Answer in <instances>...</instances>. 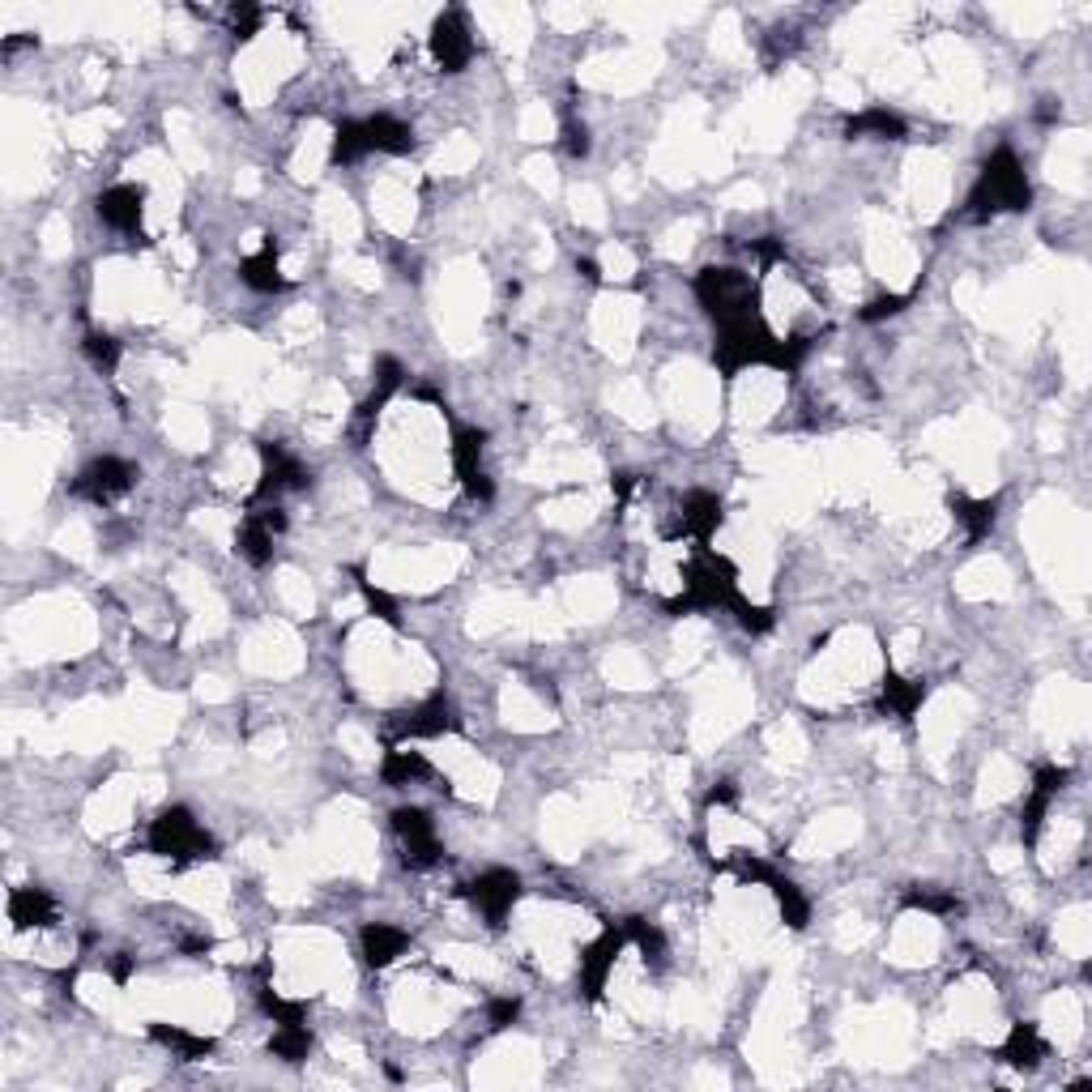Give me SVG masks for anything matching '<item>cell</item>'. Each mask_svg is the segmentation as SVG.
I'll use <instances>...</instances> for the list:
<instances>
[{
  "label": "cell",
  "mask_w": 1092,
  "mask_h": 1092,
  "mask_svg": "<svg viewBox=\"0 0 1092 1092\" xmlns=\"http://www.w3.org/2000/svg\"><path fill=\"white\" fill-rule=\"evenodd\" d=\"M512 1020H516V999L491 1003V1028H504V1024H512Z\"/></svg>",
  "instance_id": "cell-23"
},
{
  "label": "cell",
  "mask_w": 1092,
  "mask_h": 1092,
  "mask_svg": "<svg viewBox=\"0 0 1092 1092\" xmlns=\"http://www.w3.org/2000/svg\"><path fill=\"white\" fill-rule=\"evenodd\" d=\"M150 850L171 863H192V858H209V837L197 829V819L188 811H167L150 829Z\"/></svg>",
  "instance_id": "cell-2"
},
{
  "label": "cell",
  "mask_w": 1092,
  "mask_h": 1092,
  "mask_svg": "<svg viewBox=\"0 0 1092 1092\" xmlns=\"http://www.w3.org/2000/svg\"><path fill=\"white\" fill-rule=\"evenodd\" d=\"M129 487H133V470H129L124 461H116V457L95 461V465L82 474V482H78V491L90 495L95 504H112V499L124 495Z\"/></svg>",
  "instance_id": "cell-4"
},
{
  "label": "cell",
  "mask_w": 1092,
  "mask_h": 1092,
  "mask_svg": "<svg viewBox=\"0 0 1092 1092\" xmlns=\"http://www.w3.org/2000/svg\"><path fill=\"white\" fill-rule=\"evenodd\" d=\"M372 146H368V133H363V124H342L338 129V137H334V163L342 167V163H355V158H363Z\"/></svg>",
  "instance_id": "cell-20"
},
{
  "label": "cell",
  "mask_w": 1092,
  "mask_h": 1092,
  "mask_svg": "<svg viewBox=\"0 0 1092 1092\" xmlns=\"http://www.w3.org/2000/svg\"><path fill=\"white\" fill-rule=\"evenodd\" d=\"M402 952H406V935H402L397 926H385V922H376V926H368V931H363V956H368L376 969L393 965Z\"/></svg>",
  "instance_id": "cell-9"
},
{
  "label": "cell",
  "mask_w": 1092,
  "mask_h": 1092,
  "mask_svg": "<svg viewBox=\"0 0 1092 1092\" xmlns=\"http://www.w3.org/2000/svg\"><path fill=\"white\" fill-rule=\"evenodd\" d=\"M141 209H146V192L133 188V184H120V188H107L99 197V214L107 226L116 231H137L141 226Z\"/></svg>",
  "instance_id": "cell-6"
},
{
  "label": "cell",
  "mask_w": 1092,
  "mask_h": 1092,
  "mask_svg": "<svg viewBox=\"0 0 1092 1092\" xmlns=\"http://www.w3.org/2000/svg\"><path fill=\"white\" fill-rule=\"evenodd\" d=\"M850 133L854 137H905V124H901V116H892L888 107H871V112H863V116H854L850 120Z\"/></svg>",
  "instance_id": "cell-14"
},
{
  "label": "cell",
  "mask_w": 1092,
  "mask_h": 1092,
  "mask_svg": "<svg viewBox=\"0 0 1092 1092\" xmlns=\"http://www.w3.org/2000/svg\"><path fill=\"white\" fill-rule=\"evenodd\" d=\"M431 52H436V61H440V69H448V73H457V69H465V61H470V52H474V44H470V35H465V27L448 14V18H440L436 22V31H431Z\"/></svg>",
  "instance_id": "cell-7"
},
{
  "label": "cell",
  "mask_w": 1092,
  "mask_h": 1092,
  "mask_svg": "<svg viewBox=\"0 0 1092 1092\" xmlns=\"http://www.w3.org/2000/svg\"><path fill=\"white\" fill-rule=\"evenodd\" d=\"M423 772H427L423 751H389V755H385V781H389V785H410V781H419Z\"/></svg>",
  "instance_id": "cell-17"
},
{
  "label": "cell",
  "mask_w": 1092,
  "mask_h": 1092,
  "mask_svg": "<svg viewBox=\"0 0 1092 1092\" xmlns=\"http://www.w3.org/2000/svg\"><path fill=\"white\" fill-rule=\"evenodd\" d=\"M922 683L918 679H897V675H888L884 679V713H892V717H914L918 713V704H922Z\"/></svg>",
  "instance_id": "cell-13"
},
{
  "label": "cell",
  "mask_w": 1092,
  "mask_h": 1092,
  "mask_svg": "<svg viewBox=\"0 0 1092 1092\" xmlns=\"http://www.w3.org/2000/svg\"><path fill=\"white\" fill-rule=\"evenodd\" d=\"M10 918L14 926H52L56 922V905L44 888H18L10 897Z\"/></svg>",
  "instance_id": "cell-8"
},
{
  "label": "cell",
  "mask_w": 1092,
  "mask_h": 1092,
  "mask_svg": "<svg viewBox=\"0 0 1092 1092\" xmlns=\"http://www.w3.org/2000/svg\"><path fill=\"white\" fill-rule=\"evenodd\" d=\"M397 837L406 846V858L414 867H431L440 858V841H436V829L423 811H397Z\"/></svg>",
  "instance_id": "cell-3"
},
{
  "label": "cell",
  "mask_w": 1092,
  "mask_h": 1092,
  "mask_svg": "<svg viewBox=\"0 0 1092 1092\" xmlns=\"http://www.w3.org/2000/svg\"><path fill=\"white\" fill-rule=\"evenodd\" d=\"M86 355L95 359V368H103V372H112L116 368V359H120V346L112 342V338H103V334H95V338H86Z\"/></svg>",
  "instance_id": "cell-22"
},
{
  "label": "cell",
  "mask_w": 1092,
  "mask_h": 1092,
  "mask_svg": "<svg viewBox=\"0 0 1092 1092\" xmlns=\"http://www.w3.org/2000/svg\"><path fill=\"white\" fill-rule=\"evenodd\" d=\"M772 892H777V901H781L785 922H789V926H802V922H806V901H802V892H798L794 884H785V880H772Z\"/></svg>",
  "instance_id": "cell-21"
},
{
  "label": "cell",
  "mask_w": 1092,
  "mask_h": 1092,
  "mask_svg": "<svg viewBox=\"0 0 1092 1092\" xmlns=\"http://www.w3.org/2000/svg\"><path fill=\"white\" fill-rule=\"evenodd\" d=\"M973 205H977L982 218H986V214H999V209H1024V205H1028V180H1024V171H1020V163H1016L1011 150H999V154L986 163L982 184H977V192H973Z\"/></svg>",
  "instance_id": "cell-1"
},
{
  "label": "cell",
  "mask_w": 1092,
  "mask_h": 1092,
  "mask_svg": "<svg viewBox=\"0 0 1092 1092\" xmlns=\"http://www.w3.org/2000/svg\"><path fill=\"white\" fill-rule=\"evenodd\" d=\"M717 525H721V504H717L713 495H687V504H683V529L696 533L700 542H709Z\"/></svg>",
  "instance_id": "cell-12"
},
{
  "label": "cell",
  "mask_w": 1092,
  "mask_h": 1092,
  "mask_svg": "<svg viewBox=\"0 0 1092 1092\" xmlns=\"http://www.w3.org/2000/svg\"><path fill=\"white\" fill-rule=\"evenodd\" d=\"M952 508H956V521L969 529V538L990 533V525H994V504L990 499H952Z\"/></svg>",
  "instance_id": "cell-18"
},
{
  "label": "cell",
  "mask_w": 1092,
  "mask_h": 1092,
  "mask_svg": "<svg viewBox=\"0 0 1092 1092\" xmlns=\"http://www.w3.org/2000/svg\"><path fill=\"white\" fill-rule=\"evenodd\" d=\"M516 875L512 871H487L482 880H474V888H470V897H474V905L491 918V922H499L508 909H512V901H516Z\"/></svg>",
  "instance_id": "cell-5"
},
{
  "label": "cell",
  "mask_w": 1092,
  "mask_h": 1092,
  "mask_svg": "<svg viewBox=\"0 0 1092 1092\" xmlns=\"http://www.w3.org/2000/svg\"><path fill=\"white\" fill-rule=\"evenodd\" d=\"M150 1033H154V1041H163V1045H167V1050H175L180 1058H201V1054H209V1041H205V1037H197V1033H188V1028L154 1024Z\"/></svg>",
  "instance_id": "cell-15"
},
{
  "label": "cell",
  "mask_w": 1092,
  "mask_h": 1092,
  "mask_svg": "<svg viewBox=\"0 0 1092 1092\" xmlns=\"http://www.w3.org/2000/svg\"><path fill=\"white\" fill-rule=\"evenodd\" d=\"M444 730H448V704H444V696L427 700V704L406 721V734H414V738H423V734H444Z\"/></svg>",
  "instance_id": "cell-19"
},
{
  "label": "cell",
  "mask_w": 1092,
  "mask_h": 1092,
  "mask_svg": "<svg viewBox=\"0 0 1092 1092\" xmlns=\"http://www.w3.org/2000/svg\"><path fill=\"white\" fill-rule=\"evenodd\" d=\"M1003 1058L1016 1062V1067H1033V1062L1041 1058V1037H1037V1028H1033V1024H1016L1011 1037H1007V1045H1003Z\"/></svg>",
  "instance_id": "cell-16"
},
{
  "label": "cell",
  "mask_w": 1092,
  "mask_h": 1092,
  "mask_svg": "<svg viewBox=\"0 0 1092 1092\" xmlns=\"http://www.w3.org/2000/svg\"><path fill=\"white\" fill-rule=\"evenodd\" d=\"M239 273H243V283L252 291H278L283 287V269H278V252H273V243H265L256 256H248Z\"/></svg>",
  "instance_id": "cell-10"
},
{
  "label": "cell",
  "mask_w": 1092,
  "mask_h": 1092,
  "mask_svg": "<svg viewBox=\"0 0 1092 1092\" xmlns=\"http://www.w3.org/2000/svg\"><path fill=\"white\" fill-rule=\"evenodd\" d=\"M363 133H368V146H372V150H385V154L410 150V129H406L402 120H393V116H372V120H363Z\"/></svg>",
  "instance_id": "cell-11"
}]
</instances>
